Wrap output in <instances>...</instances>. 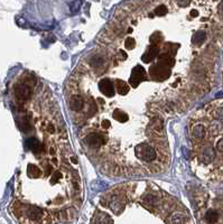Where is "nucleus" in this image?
<instances>
[{"instance_id": "nucleus-4", "label": "nucleus", "mask_w": 223, "mask_h": 224, "mask_svg": "<svg viewBox=\"0 0 223 224\" xmlns=\"http://www.w3.org/2000/svg\"><path fill=\"white\" fill-rule=\"evenodd\" d=\"M218 9H219L220 12H222L223 14V0H221L220 1V3H219V6H218Z\"/></svg>"}, {"instance_id": "nucleus-3", "label": "nucleus", "mask_w": 223, "mask_h": 224, "mask_svg": "<svg viewBox=\"0 0 223 224\" xmlns=\"http://www.w3.org/2000/svg\"><path fill=\"white\" fill-rule=\"evenodd\" d=\"M218 217H219L218 213H216V211H214V210H211L206 213V221L207 222L214 223V222L218 221Z\"/></svg>"}, {"instance_id": "nucleus-2", "label": "nucleus", "mask_w": 223, "mask_h": 224, "mask_svg": "<svg viewBox=\"0 0 223 224\" xmlns=\"http://www.w3.org/2000/svg\"><path fill=\"white\" fill-rule=\"evenodd\" d=\"M15 93H16V96L17 99L19 101H26L29 99V96H31V87L28 86L27 84H19V85H17L16 86V91H15Z\"/></svg>"}, {"instance_id": "nucleus-1", "label": "nucleus", "mask_w": 223, "mask_h": 224, "mask_svg": "<svg viewBox=\"0 0 223 224\" xmlns=\"http://www.w3.org/2000/svg\"><path fill=\"white\" fill-rule=\"evenodd\" d=\"M99 91H100L104 96L107 98H113L116 94V87H114V83L110 77L101 78L99 81Z\"/></svg>"}]
</instances>
